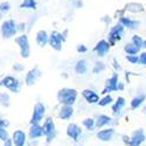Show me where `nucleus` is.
Here are the masks:
<instances>
[{"label": "nucleus", "mask_w": 146, "mask_h": 146, "mask_svg": "<svg viewBox=\"0 0 146 146\" xmlns=\"http://www.w3.org/2000/svg\"><path fill=\"white\" fill-rule=\"evenodd\" d=\"M78 91L74 88H62L57 91V101L61 105H70L72 106L77 101Z\"/></svg>", "instance_id": "f257e3e1"}, {"label": "nucleus", "mask_w": 146, "mask_h": 146, "mask_svg": "<svg viewBox=\"0 0 146 146\" xmlns=\"http://www.w3.org/2000/svg\"><path fill=\"white\" fill-rule=\"evenodd\" d=\"M42 131H43V137L46 138V143L50 144L57 136V131H56V125L55 121L52 117H48L44 119L43 124H42Z\"/></svg>", "instance_id": "f03ea898"}, {"label": "nucleus", "mask_w": 146, "mask_h": 146, "mask_svg": "<svg viewBox=\"0 0 146 146\" xmlns=\"http://www.w3.org/2000/svg\"><path fill=\"white\" fill-rule=\"evenodd\" d=\"M0 87L9 90L13 94H19L21 89V82L12 75H6L0 80Z\"/></svg>", "instance_id": "7ed1b4c3"}, {"label": "nucleus", "mask_w": 146, "mask_h": 146, "mask_svg": "<svg viewBox=\"0 0 146 146\" xmlns=\"http://www.w3.org/2000/svg\"><path fill=\"white\" fill-rule=\"evenodd\" d=\"M17 25L18 23L13 19L4 20L1 26H0V33H1L3 38L4 39H11V38H13V36H15L18 33Z\"/></svg>", "instance_id": "20e7f679"}, {"label": "nucleus", "mask_w": 146, "mask_h": 146, "mask_svg": "<svg viewBox=\"0 0 146 146\" xmlns=\"http://www.w3.org/2000/svg\"><path fill=\"white\" fill-rule=\"evenodd\" d=\"M15 43L19 46L20 56L22 58H28L31 55V43L26 34H20L15 38Z\"/></svg>", "instance_id": "39448f33"}, {"label": "nucleus", "mask_w": 146, "mask_h": 146, "mask_svg": "<svg viewBox=\"0 0 146 146\" xmlns=\"http://www.w3.org/2000/svg\"><path fill=\"white\" fill-rule=\"evenodd\" d=\"M46 116V105L42 102H36L33 106V112H32V117L29 123L32 124H40Z\"/></svg>", "instance_id": "423d86ee"}, {"label": "nucleus", "mask_w": 146, "mask_h": 146, "mask_svg": "<svg viewBox=\"0 0 146 146\" xmlns=\"http://www.w3.org/2000/svg\"><path fill=\"white\" fill-rule=\"evenodd\" d=\"M64 40H66V36L62 33L54 31L49 34V42H48V44H49L54 50L60 52L62 49V43L64 42Z\"/></svg>", "instance_id": "0eeeda50"}, {"label": "nucleus", "mask_w": 146, "mask_h": 146, "mask_svg": "<svg viewBox=\"0 0 146 146\" xmlns=\"http://www.w3.org/2000/svg\"><path fill=\"white\" fill-rule=\"evenodd\" d=\"M123 34H124V26L120 25V23L118 22L117 25H115L110 33H109V43H110V46H113L117 41H120L121 38H123Z\"/></svg>", "instance_id": "6e6552de"}, {"label": "nucleus", "mask_w": 146, "mask_h": 146, "mask_svg": "<svg viewBox=\"0 0 146 146\" xmlns=\"http://www.w3.org/2000/svg\"><path fill=\"white\" fill-rule=\"evenodd\" d=\"M66 133L67 136L72 140L77 143L80 140V138L82 137L83 135V130L80 125H77L76 123H69L68 126H67V130H66Z\"/></svg>", "instance_id": "1a4fd4ad"}, {"label": "nucleus", "mask_w": 146, "mask_h": 146, "mask_svg": "<svg viewBox=\"0 0 146 146\" xmlns=\"http://www.w3.org/2000/svg\"><path fill=\"white\" fill-rule=\"evenodd\" d=\"M145 141H146V135L144 129H137L130 136L129 146H141Z\"/></svg>", "instance_id": "9d476101"}, {"label": "nucleus", "mask_w": 146, "mask_h": 146, "mask_svg": "<svg viewBox=\"0 0 146 146\" xmlns=\"http://www.w3.org/2000/svg\"><path fill=\"white\" fill-rule=\"evenodd\" d=\"M118 83H119L118 82V74L115 72L111 77L108 78L105 87L101 94L103 96H105V95H111V92H113V91H118Z\"/></svg>", "instance_id": "9b49d317"}, {"label": "nucleus", "mask_w": 146, "mask_h": 146, "mask_svg": "<svg viewBox=\"0 0 146 146\" xmlns=\"http://www.w3.org/2000/svg\"><path fill=\"white\" fill-rule=\"evenodd\" d=\"M41 75H42V72L39 69V67H34V68L29 69L25 75V84L27 87L34 86V84L36 83V81L41 77Z\"/></svg>", "instance_id": "f8f14e48"}, {"label": "nucleus", "mask_w": 146, "mask_h": 146, "mask_svg": "<svg viewBox=\"0 0 146 146\" xmlns=\"http://www.w3.org/2000/svg\"><path fill=\"white\" fill-rule=\"evenodd\" d=\"M11 139L13 141L14 146H26L28 136L23 130H15L13 133H12Z\"/></svg>", "instance_id": "ddd939ff"}, {"label": "nucleus", "mask_w": 146, "mask_h": 146, "mask_svg": "<svg viewBox=\"0 0 146 146\" xmlns=\"http://www.w3.org/2000/svg\"><path fill=\"white\" fill-rule=\"evenodd\" d=\"M115 124L113 118L108 115H98L96 118V129L102 130L104 127H111Z\"/></svg>", "instance_id": "4468645a"}, {"label": "nucleus", "mask_w": 146, "mask_h": 146, "mask_svg": "<svg viewBox=\"0 0 146 146\" xmlns=\"http://www.w3.org/2000/svg\"><path fill=\"white\" fill-rule=\"evenodd\" d=\"M110 47L111 46H110V43H109V41L103 39V40H100L96 43V46L94 47V52L96 53L97 56L103 57L110 52Z\"/></svg>", "instance_id": "2eb2a0df"}, {"label": "nucleus", "mask_w": 146, "mask_h": 146, "mask_svg": "<svg viewBox=\"0 0 146 146\" xmlns=\"http://www.w3.org/2000/svg\"><path fill=\"white\" fill-rule=\"evenodd\" d=\"M115 135H116V130L113 127H104L96 133V137L103 143H108L112 140Z\"/></svg>", "instance_id": "dca6fc26"}, {"label": "nucleus", "mask_w": 146, "mask_h": 146, "mask_svg": "<svg viewBox=\"0 0 146 146\" xmlns=\"http://www.w3.org/2000/svg\"><path fill=\"white\" fill-rule=\"evenodd\" d=\"M27 136L31 140H39L40 138H42L43 137L42 125L41 124H32L28 129Z\"/></svg>", "instance_id": "f3484780"}, {"label": "nucleus", "mask_w": 146, "mask_h": 146, "mask_svg": "<svg viewBox=\"0 0 146 146\" xmlns=\"http://www.w3.org/2000/svg\"><path fill=\"white\" fill-rule=\"evenodd\" d=\"M81 94L83 96V98L86 100L87 103H89V104H97L100 102V95H98V92H96L92 89H84Z\"/></svg>", "instance_id": "a211bd4d"}, {"label": "nucleus", "mask_w": 146, "mask_h": 146, "mask_svg": "<svg viewBox=\"0 0 146 146\" xmlns=\"http://www.w3.org/2000/svg\"><path fill=\"white\" fill-rule=\"evenodd\" d=\"M74 111H75L74 108L70 106V105H61L58 108L57 116L62 120H69V119H71L72 116H74Z\"/></svg>", "instance_id": "6ab92c4d"}, {"label": "nucleus", "mask_w": 146, "mask_h": 146, "mask_svg": "<svg viewBox=\"0 0 146 146\" xmlns=\"http://www.w3.org/2000/svg\"><path fill=\"white\" fill-rule=\"evenodd\" d=\"M119 23L123 25L124 28H129V29H137L140 26V21L133 20V19L127 18V17H120L119 18Z\"/></svg>", "instance_id": "aec40b11"}, {"label": "nucleus", "mask_w": 146, "mask_h": 146, "mask_svg": "<svg viewBox=\"0 0 146 146\" xmlns=\"http://www.w3.org/2000/svg\"><path fill=\"white\" fill-rule=\"evenodd\" d=\"M35 41L40 47H44L46 44H48V42H49V34H48L47 31H44V29H40L35 34Z\"/></svg>", "instance_id": "412c9836"}, {"label": "nucleus", "mask_w": 146, "mask_h": 146, "mask_svg": "<svg viewBox=\"0 0 146 146\" xmlns=\"http://www.w3.org/2000/svg\"><path fill=\"white\" fill-rule=\"evenodd\" d=\"M125 105H126V100L124 98L123 96H119L118 98L116 100V102H113V104H112V106H111L112 113H113L115 116H118V115L121 112V110L124 109Z\"/></svg>", "instance_id": "4be33fe9"}, {"label": "nucleus", "mask_w": 146, "mask_h": 146, "mask_svg": "<svg viewBox=\"0 0 146 146\" xmlns=\"http://www.w3.org/2000/svg\"><path fill=\"white\" fill-rule=\"evenodd\" d=\"M145 101H146V94H139V95L135 96V97H133V98L131 100L130 106H131L132 110H136V109L140 108V106L144 104Z\"/></svg>", "instance_id": "5701e85b"}, {"label": "nucleus", "mask_w": 146, "mask_h": 146, "mask_svg": "<svg viewBox=\"0 0 146 146\" xmlns=\"http://www.w3.org/2000/svg\"><path fill=\"white\" fill-rule=\"evenodd\" d=\"M74 70L76 74L78 75H84V74H87V71H88V62H87V60H84V58H80L75 67H74Z\"/></svg>", "instance_id": "b1692460"}, {"label": "nucleus", "mask_w": 146, "mask_h": 146, "mask_svg": "<svg viewBox=\"0 0 146 146\" xmlns=\"http://www.w3.org/2000/svg\"><path fill=\"white\" fill-rule=\"evenodd\" d=\"M82 125L86 127V130H88L89 132H92L96 129V119L92 117H88V118H84L82 120Z\"/></svg>", "instance_id": "393cba45"}, {"label": "nucleus", "mask_w": 146, "mask_h": 146, "mask_svg": "<svg viewBox=\"0 0 146 146\" xmlns=\"http://www.w3.org/2000/svg\"><path fill=\"white\" fill-rule=\"evenodd\" d=\"M124 52L126 53V55H138V54H140L139 48L136 47L135 44L131 43V42H127L124 46Z\"/></svg>", "instance_id": "a878e982"}, {"label": "nucleus", "mask_w": 146, "mask_h": 146, "mask_svg": "<svg viewBox=\"0 0 146 146\" xmlns=\"http://www.w3.org/2000/svg\"><path fill=\"white\" fill-rule=\"evenodd\" d=\"M0 105L4 108H8L11 105V96L6 91L0 92Z\"/></svg>", "instance_id": "bb28decb"}, {"label": "nucleus", "mask_w": 146, "mask_h": 146, "mask_svg": "<svg viewBox=\"0 0 146 146\" xmlns=\"http://www.w3.org/2000/svg\"><path fill=\"white\" fill-rule=\"evenodd\" d=\"M36 7H38V0H22L20 4V8L36 9Z\"/></svg>", "instance_id": "cd10ccee"}, {"label": "nucleus", "mask_w": 146, "mask_h": 146, "mask_svg": "<svg viewBox=\"0 0 146 146\" xmlns=\"http://www.w3.org/2000/svg\"><path fill=\"white\" fill-rule=\"evenodd\" d=\"M97 104H98L100 106H102V108H105L108 105H112L113 104V97H112V95H105V96H103L102 98H100V102Z\"/></svg>", "instance_id": "c85d7f7f"}, {"label": "nucleus", "mask_w": 146, "mask_h": 146, "mask_svg": "<svg viewBox=\"0 0 146 146\" xmlns=\"http://www.w3.org/2000/svg\"><path fill=\"white\" fill-rule=\"evenodd\" d=\"M131 43H133L136 47H138L139 49H141V48H143V43H144V40L141 39V36H139V35H133L132 39H131Z\"/></svg>", "instance_id": "c756f323"}, {"label": "nucleus", "mask_w": 146, "mask_h": 146, "mask_svg": "<svg viewBox=\"0 0 146 146\" xmlns=\"http://www.w3.org/2000/svg\"><path fill=\"white\" fill-rule=\"evenodd\" d=\"M11 8H12V6H11V4H9L8 1L0 3V12H1L3 15L6 14V13H8V12L11 11Z\"/></svg>", "instance_id": "7c9ffc66"}, {"label": "nucleus", "mask_w": 146, "mask_h": 146, "mask_svg": "<svg viewBox=\"0 0 146 146\" xmlns=\"http://www.w3.org/2000/svg\"><path fill=\"white\" fill-rule=\"evenodd\" d=\"M129 6H130V7H133V8L127 9V11H131V12H133V13H140V12L144 11L143 6L139 5V4H136V3H131V4H129Z\"/></svg>", "instance_id": "2f4dec72"}, {"label": "nucleus", "mask_w": 146, "mask_h": 146, "mask_svg": "<svg viewBox=\"0 0 146 146\" xmlns=\"http://www.w3.org/2000/svg\"><path fill=\"white\" fill-rule=\"evenodd\" d=\"M104 69H105V64H104L103 62H96V63H95V66H94L92 71L95 72V74H98V72L103 71Z\"/></svg>", "instance_id": "473e14b6"}, {"label": "nucleus", "mask_w": 146, "mask_h": 146, "mask_svg": "<svg viewBox=\"0 0 146 146\" xmlns=\"http://www.w3.org/2000/svg\"><path fill=\"white\" fill-rule=\"evenodd\" d=\"M8 138H9V135H8L7 129L0 127V140H1V141L4 143V141H6Z\"/></svg>", "instance_id": "72a5a7b5"}, {"label": "nucleus", "mask_w": 146, "mask_h": 146, "mask_svg": "<svg viewBox=\"0 0 146 146\" xmlns=\"http://www.w3.org/2000/svg\"><path fill=\"white\" fill-rule=\"evenodd\" d=\"M126 60L131 64H139V55H126Z\"/></svg>", "instance_id": "f704fd0d"}, {"label": "nucleus", "mask_w": 146, "mask_h": 146, "mask_svg": "<svg viewBox=\"0 0 146 146\" xmlns=\"http://www.w3.org/2000/svg\"><path fill=\"white\" fill-rule=\"evenodd\" d=\"M12 68H13L14 71L17 72H22L23 70H25V64H22V63H14L13 66H12Z\"/></svg>", "instance_id": "c9c22d12"}, {"label": "nucleus", "mask_w": 146, "mask_h": 146, "mask_svg": "<svg viewBox=\"0 0 146 146\" xmlns=\"http://www.w3.org/2000/svg\"><path fill=\"white\" fill-rule=\"evenodd\" d=\"M139 64L146 66V52H141L139 54Z\"/></svg>", "instance_id": "e433bc0d"}, {"label": "nucleus", "mask_w": 146, "mask_h": 146, "mask_svg": "<svg viewBox=\"0 0 146 146\" xmlns=\"http://www.w3.org/2000/svg\"><path fill=\"white\" fill-rule=\"evenodd\" d=\"M9 126V121L4 118V117H0V127H4V129H7Z\"/></svg>", "instance_id": "4c0bfd02"}, {"label": "nucleus", "mask_w": 146, "mask_h": 146, "mask_svg": "<svg viewBox=\"0 0 146 146\" xmlns=\"http://www.w3.org/2000/svg\"><path fill=\"white\" fill-rule=\"evenodd\" d=\"M76 50H77V53H87L88 52V48H87V46H84V44H77V47H76Z\"/></svg>", "instance_id": "58836bf2"}, {"label": "nucleus", "mask_w": 146, "mask_h": 146, "mask_svg": "<svg viewBox=\"0 0 146 146\" xmlns=\"http://www.w3.org/2000/svg\"><path fill=\"white\" fill-rule=\"evenodd\" d=\"M17 28H18V32H23L26 29V23L25 22L19 23V25H17Z\"/></svg>", "instance_id": "ea45409f"}, {"label": "nucleus", "mask_w": 146, "mask_h": 146, "mask_svg": "<svg viewBox=\"0 0 146 146\" xmlns=\"http://www.w3.org/2000/svg\"><path fill=\"white\" fill-rule=\"evenodd\" d=\"M121 140H123V143H124L125 145L129 146V143H130V136H127V135H121Z\"/></svg>", "instance_id": "a19ab883"}, {"label": "nucleus", "mask_w": 146, "mask_h": 146, "mask_svg": "<svg viewBox=\"0 0 146 146\" xmlns=\"http://www.w3.org/2000/svg\"><path fill=\"white\" fill-rule=\"evenodd\" d=\"M3 146H14V145H13V141H12V139L8 138L6 141H4V145Z\"/></svg>", "instance_id": "79ce46f5"}, {"label": "nucleus", "mask_w": 146, "mask_h": 146, "mask_svg": "<svg viewBox=\"0 0 146 146\" xmlns=\"http://www.w3.org/2000/svg\"><path fill=\"white\" fill-rule=\"evenodd\" d=\"M121 90H124V83L119 82L118 83V91H121Z\"/></svg>", "instance_id": "37998d69"}, {"label": "nucleus", "mask_w": 146, "mask_h": 146, "mask_svg": "<svg viewBox=\"0 0 146 146\" xmlns=\"http://www.w3.org/2000/svg\"><path fill=\"white\" fill-rule=\"evenodd\" d=\"M143 48H146V40H144V43H143Z\"/></svg>", "instance_id": "c03bdc74"}, {"label": "nucleus", "mask_w": 146, "mask_h": 146, "mask_svg": "<svg viewBox=\"0 0 146 146\" xmlns=\"http://www.w3.org/2000/svg\"><path fill=\"white\" fill-rule=\"evenodd\" d=\"M143 111H144V113H145V115H146V105H145V106H144V109H143Z\"/></svg>", "instance_id": "a18cd8bd"}, {"label": "nucleus", "mask_w": 146, "mask_h": 146, "mask_svg": "<svg viewBox=\"0 0 146 146\" xmlns=\"http://www.w3.org/2000/svg\"><path fill=\"white\" fill-rule=\"evenodd\" d=\"M3 19V14H1V12H0V20Z\"/></svg>", "instance_id": "49530a36"}, {"label": "nucleus", "mask_w": 146, "mask_h": 146, "mask_svg": "<svg viewBox=\"0 0 146 146\" xmlns=\"http://www.w3.org/2000/svg\"><path fill=\"white\" fill-rule=\"evenodd\" d=\"M77 146H84V145H77Z\"/></svg>", "instance_id": "de8ad7c7"}]
</instances>
